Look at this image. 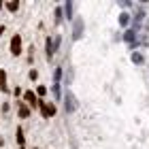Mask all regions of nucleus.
<instances>
[{
	"mask_svg": "<svg viewBox=\"0 0 149 149\" xmlns=\"http://www.w3.org/2000/svg\"><path fill=\"white\" fill-rule=\"evenodd\" d=\"M38 107H40V113H43V117H53V115H56V104H49V102H43V100H38Z\"/></svg>",
	"mask_w": 149,
	"mask_h": 149,
	"instance_id": "f257e3e1",
	"label": "nucleus"
},
{
	"mask_svg": "<svg viewBox=\"0 0 149 149\" xmlns=\"http://www.w3.org/2000/svg\"><path fill=\"white\" fill-rule=\"evenodd\" d=\"M11 53L13 56H19V53H22V36L19 34H15L11 38Z\"/></svg>",
	"mask_w": 149,
	"mask_h": 149,
	"instance_id": "f03ea898",
	"label": "nucleus"
},
{
	"mask_svg": "<svg viewBox=\"0 0 149 149\" xmlns=\"http://www.w3.org/2000/svg\"><path fill=\"white\" fill-rule=\"evenodd\" d=\"M83 22H81V19H74V34H72V38L77 40V38H81V34H83Z\"/></svg>",
	"mask_w": 149,
	"mask_h": 149,
	"instance_id": "7ed1b4c3",
	"label": "nucleus"
},
{
	"mask_svg": "<svg viewBox=\"0 0 149 149\" xmlns=\"http://www.w3.org/2000/svg\"><path fill=\"white\" fill-rule=\"evenodd\" d=\"M24 98L28 100V104H30V107H38V100H36V94H34V92H26V94H24Z\"/></svg>",
	"mask_w": 149,
	"mask_h": 149,
	"instance_id": "20e7f679",
	"label": "nucleus"
},
{
	"mask_svg": "<svg viewBox=\"0 0 149 149\" xmlns=\"http://www.w3.org/2000/svg\"><path fill=\"white\" fill-rule=\"evenodd\" d=\"M74 109V98H72V94H66V111H72Z\"/></svg>",
	"mask_w": 149,
	"mask_h": 149,
	"instance_id": "39448f33",
	"label": "nucleus"
},
{
	"mask_svg": "<svg viewBox=\"0 0 149 149\" xmlns=\"http://www.w3.org/2000/svg\"><path fill=\"white\" fill-rule=\"evenodd\" d=\"M30 115V107H26V104H19V117L22 119H26Z\"/></svg>",
	"mask_w": 149,
	"mask_h": 149,
	"instance_id": "423d86ee",
	"label": "nucleus"
},
{
	"mask_svg": "<svg viewBox=\"0 0 149 149\" xmlns=\"http://www.w3.org/2000/svg\"><path fill=\"white\" fill-rule=\"evenodd\" d=\"M0 90H2V92L9 90V87H6V74H4V70H0Z\"/></svg>",
	"mask_w": 149,
	"mask_h": 149,
	"instance_id": "0eeeda50",
	"label": "nucleus"
},
{
	"mask_svg": "<svg viewBox=\"0 0 149 149\" xmlns=\"http://www.w3.org/2000/svg\"><path fill=\"white\" fill-rule=\"evenodd\" d=\"M53 51H56V49H53V40L51 38H47V58H53Z\"/></svg>",
	"mask_w": 149,
	"mask_h": 149,
	"instance_id": "6e6552de",
	"label": "nucleus"
},
{
	"mask_svg": "<svg viewBox=\"0 0 149 149\" xmlns=\"http://www.w3.org/2000/svg\"><path fill=\"white\" fill-rule=\"evenodd\" d=\"M126 40H128V43H134V40H136V32H134V30H128V32H126Z\"/></svg>",
	"mask_w": 149,
	"mask_h": 149,
	"instance_id": "1a4fd4ad",
	"label": "nucleus"
},
{
	"mask_svg": "<svg viewBox=\"0 0 149 149\" xmlns=\"http://www.w3.org/2000/svg\"><path fill=\"white\" fill-rule=\"evenodd\" d=\"M64 9H66V17L72 19V2H66V4H64Z\"/></svg>",
	"mask_w": 149,
	"mask_h": 149,
	"instance_id": "9d476101",
	"label": "nucleus"
},
{
	"mask_svg": "<svg viewBox=\"0 0 149 149\" xmlns=\"http://www.w3.org/2000/svg\"><path fill=\"white\" fill-rule=\"evenodd\" d=\"M60 79H62V68H58V70H56V74H53V83L60 85Z\"/></svg>",
	"mask_w": 149,
	"mask_h": 149,
	"instance_id": "9b49d317",
	"label": "nucleus"
},
{
	"mask_svg": "<svg viewBox=\"0 0 149 149\" xmlns=\"http://www.w3.org/2000/svg\"><path fill=\"white\" fill-rule=\"evenodd\" d=\"M132 62L134 64H143V56H141V53H132Z\"/></svg>",
	"mask_w": 149,
	"mask_h": 149,
	"instance_id": "f8f14e48",
	"label": "nucleus"
},
{
	"mask_svg": "<svg viewBox=\"0 0 149 149\" xmlns=\"http://www.w3.org/2000/svg\"><path fill=\"white\" fill-rule=\"evenodd\" d=\"M17 143L24 145V130H22V128H17Z\"/></svg>",
	"mask_w": 149,
	"mask_h": 149,
	"instance_id": "ddd939ff",
	"label": "nucleus"
},
{
	"mask_svg": "<svg viewBox=\"0 0 149 149\" xmlns=\"http://www.w3.org/2000/svg\"><path fill=\"white\" fill-rule=\"evenodd\" d=\"M6 9H9V11H17L19 9V2H6Z\"/></svg>",
	"mask_w": 149,
	"mask_h": 149,
	"instance_id": "4468645a",
	"label": "nucleus"
},
{
	"mask_svg": "<svg viewBox=\"0 0 149 149\" xmlns=\"http://www.w3.org/2000/svg\"><path fill=\"white\" fill-rule=\"evenodd\" d=\"M119 24H121V26H126V24H128V13H121V17H119Z\"/></svg>",
	"mask_w": 149,
	"mask_h": 149,
	"instance_id": "2eb2a0df",
	"label": "nucleus"
},
{
	"mask_svg": "<svg viewBox=\"0 0 149 149\" xmlns=\"http://www.w3.org/2000/svg\"><path fill=\"white\" fill-rule=\"evenodd\" d=\"M36 94H38V96H45V94H47V87H45V85H38Z\"/></svg>",
	"mask_w": 149,
	"mask_h": 149,
	"instance_id": "dca6fc26",
	"label": "nucleus"
},
{
	"mask_svg": "<svg viewBox=\"0 0 149 149\" xmlns=\"http://www.w3.org/2000/svg\"><path fill=\"white\" fill-rule=\"evenodd\" d=\"M53 94H56V100H60V85L53 83Z\"/></svg>",
	"mask_w": 149,
	"mask_h": 149,
	"instance_id": "f3484780",
	"label": "nucleus"
},
{
	"mask_svg": "<svg viewBox=\"0 0 149 149\" xmlns=\"http://www.w3.org/2000/svg\"><path fill=\"white\" fill-rule=\"evenodd\" d=\"M60 19H62V9L58 6V9H56V22H60Z\"/></svg>",
	"mask_w": 149,
	"mask_h": 149,
	"instance_id": "a211bd4d",
	"label": "nucleus"
},
{
	"mask_svg": "<svg viewBox=\"0 0 149 149\" xmlns=\"http://www.w3.org/2000/svg\"><path fill=\"white\" fill-rule=\"evenodd\" d=\"M36 77H38V72H36V70H30V79L36 81Z\"/></svg>",
	"mask_w": 149,
	"mask_h": 149,
	"instance_id": "6ab92c4d",
	"label": "nucleus"
},
{
	"mask_svg": "<svg viewBox=\"0 0 149 149\" xmlns=\"http://www.w3.org/2000/svg\"><path fill=\"white\" fill-rule=\"evenodd\" d=\"M0 9H2V2H0Z\"/></svg>",
	"mask_w": 149,
	"mask_h": 149,
	"instance_id": "aec40b11",
	"label": "nucleus"
},
{
	"mask_svg": "<svg viewBox=\"0 0 149 149\" xmlns=\"http://www.w3.org/2000/svg\"><path fill=\"white\" fill-rule=\"evenodd\" d=\"M19 149H24V147H19Z\"/></svg>",
	"mask_w": 149,
	"mask_h": 149,
	"instance_id": "412c9836",
	"label": "nucleus"
}]
</instances>
